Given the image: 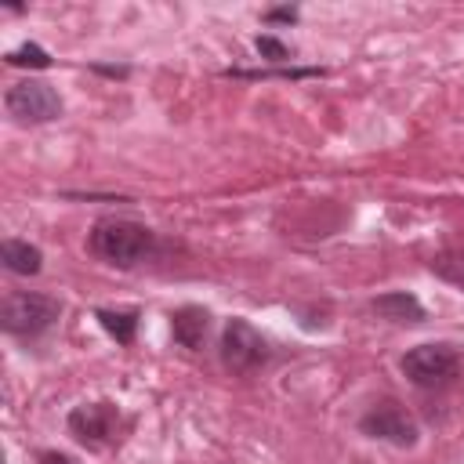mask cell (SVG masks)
<instances>
[{
	"label": "cell",
	"mask_w": 464,
	"mask_h": 464,
	"mask_svg": "<svg viewBox=\"0 0 464 464\" xmlns=\"http://www.w3.org/2000/svg\"><path fill=\"white\" fill-rule=\"evenodd\" d=\"M156 239L145 225H134V221H116V218H105L91 228V250L116 265V268H134L138 261H145L152 254Z\"/></svg>",
	"instance_id": "cell-1"
},
{
	"label": "cell",
	"mask_w": 464,
	"mask_h": 464,
	"mask_svg": "<svg viewBox=\"0 0 464 464\" xmlns=\"http://www.w3.org/2000/svg\"><path fill=\"white\" fill-rule=\"evenodd\" d=\"M62 315V301L47 297V294H11L0 304V326L7 334L18 337H36L44 330H51Z\"/></svg>",
	"instance_id": "cell-2"
},
{
	"label": "cell",
	"mask_w": 464,
	"mask_h": 464,
	"mask_svg": "<svg viewBox=\"0 0 464 464\" xmlns=\"http://www.w3.org/2000/svg\"><path fill=\"white\" fill-rule=\"evenodd\" d=\"M4 105L18 123H51L62 116V98L44 80H18L4 94Z\"/></svg>",
	"instance_id": "cell-3"
},
{
	"label": "cell",
	"mask_w": 464,
	"mask_h": 464,
	"mask_svg": "<svg viewBox=\"0 0 464 464\" xmlns=\"http://www.w3.org/2000/svg\"><path fill=\"white\" fill-rule=\"evenodd\" d=\"M402 373L417 388H446L457 377V352L450 344H417L402 355Z\"/></svg>",
	"instance_id": "cell-4"
},
{
	"label": "cell",
	"mask_w": 464,
	"mask_h": 464,
	"mask_svg": "<svg viewBox=\"0 0 464 464\" xmlns=\"http://www.w3.org/2000/svg\"><path fill=\"white\" fill-rule=\"evenodd\" d=\"M265 359H268V341L246 319H228L221 330V362L236 373H250L265 366Z\"/></svg>",
	"instance_id": "cell-5"
},
{
	"label": "cell",
	"mask_w": 464,
	"mask_h": 464,
	"mask_svg": "<svg viewBox=\"0 0 464 464\" xmlns=\"http://www.w3.org/2000/svg\"><path fill=\"white\" fill-rule=\"evenodd\" d=\"M116 428H120V410L112 402H83L69 413V431L76 442L91 446V450H102L116 439Z\"/></svg>",
	"instance_id": "cell-6"
},
{
	"label": "cell",
	"mask_w": 464,
	"mask_h": 464,
	"mask_svg": "<svg viewBox=\"0 0 464 464\" xmlns=\"http://www.w3.org/2000/svg\"><path fill=\"white\" fill-rule=\"evenodd\" d=\"M359 428L370 435V439H384L392 446H413L417 442V420L399 406V402H377L362 413Z\"/></svg>",
	"instance_id": "cell-7"
},
{
	"label": "cell",
	"mask_w": 464,
	"mask_h": 464,
	"mask_svg": "<svg viewBox=\"0 0 464 464\" xmlns=\"http://www.w3.org/2000/svg\"><path fill=\"white\" fill-rule=\"evenodd\" d=\"M170 330H174V341L188 352H199L207 334H210V315L207 308H196V304H185L170 315Z\"/></svg>",
	"instance_id": "cell-8"
},
{
	"label": "cell",
	"mask_w": 464,
	"mask_h": 464,
	"mask_svg": "<svg viewBox=\"0 0 464 464\" xmlns=\"http://www.w3.org/2000/svg\"><path fill=\"white\" fill-rule=\"evenodd\" d=\"M381 319H388V323H420L424 319V308H420V301L413 297V294H406V290H392V294H381V297H373V304H370Z\"/></svg>",
	"instance_id": "cell-9"
},
{
	"label": "cell",
	"mask_w": 464,
	"mask_h": 464,
	"mask_svg": "<svg viewBox=\"0 0 464 464\" xmlns=\"http://www.w3.org/2000/svg\"><path fill=\"white\" fill-rule=\"evenodd\" d=\"M0 261H4V268L14 272V276H36V272L44 268L40 246H33V243H25V239H4V243H0Z\"/></svg>",
	"instance_id": "cell-10"
},
{
	"label": "cell",
	"mask_w": 464,
	"mask_h": 464,
	"mask_svg": "<svg viewBox=\"0 0 464 464\" xmlns=\"http://www.w3.org/2000/svg\"><path fill=\"white\" fill-rule=\"evenodd\" d=\"M94 319L105 326V334H112L120 344H130L134 341V330H138V312H112V308H98Z\"/></svg>",
	"instance_id": "cell-11"
},
{
	"label": "cell",
	"mask_w": 464,
	"mask_h": 464,
	"mask_svg": "<svg viewBox=\"0 0 464 464\" xmlns=\"http://www.w3.org/2000/svg\"><path fill=\"white\" fill-rule=\"evenodd\" d=\"M431 272L442 276L446 283H453L457 290H464V246H450L442 254L431 257Z\"/></svg>",
	"instance_id": "cell-12"
},
{
	"label": "cell",
	"mask_w": 464,
	"mask_h": 464,
	"mask_svg": "<svg viewBox=\"0 0 464 464\" xmlns=\"http://www.w3.org/2000/svg\"><path fill=\"white\" fill-rule=\"evenodd\" d=\"M7 65H33V69H47V65H51V54H47L44 47H36V44H25V47H18V51H11V54H7Z\"/></svg>",
	"instance_id": "cell-13"
},
{
	"label": "cell",
	"mask_w": 464,
	"mask_h": 464,
	"mask_svg": "<svg viewBox=\"0 0 464 464\" xmlns=\"http://www.w3.org/2000/svg\"><path fill=\"white\" fill-rule=\"evenodd\" d=\"M257 51H261L265 58H272V62H286V58H290L286 44H279L276 36H257Z\"/></svg>",
	"instance_id": "cell-14"
},
{
	"label": "cell",
	"mask_w": 464,
	"mask_h": 464,
	"mask_svg": "<svg viewBox=\"0 0 464 464\" xmlns=\"http://www.w3.org/2000/svg\"><path fill=\"white\" fill-rule=\"evenodd\" d=\"M297 11L294 7H279V11H268V22H294Z\"/></svg>",
	"instance_id": "cell-15"
},
{
	"label": "cell",
	"mask_w": 464,
	"mask_h": 464,
	"mask_svg": "<svg viewBox=\"0 0 464 464\" xmlns=\"http://www.w3.org/2000/svg\"><path fill=\"white\" fill-rule=\"evenodd\" d=\"M40 464H76L72 457H65V453H44L40 457Z\"/></svg>",
	"instance_id": "cell-16"
}]
</instances>
